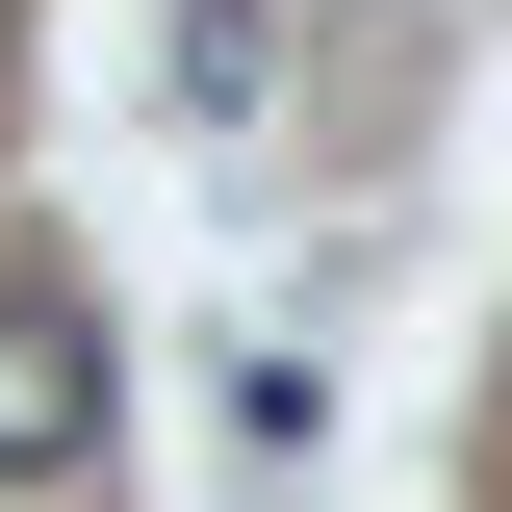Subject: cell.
Returning <instances> with one entry per match:
<instances>
[{"mask_svg":"<svg viewBox=\"0 0 512 512\" xmlns=\"http://www.w3.org/2000/svg\"><path fill=\"white\" fill-rule=\"evenodd\" d=\"M256 52H282V26H256V0H180V103H205V128L256 103Z\"/></svg>","mask_w":512,"mask_h":512,"instance_id":"2","label":"cell"},{"mask_svg":"<svg viewBox=\"0 0 512 512\" xmlns=\"http://www.w3.org/2000/svg\"><path fill=\"white\" fill-rule=\"evenodd\" d=\"M77 461H103V308L26 282L0 308V487H77Z\"/></svg>","mask_w":512,"mask_h":512,"instance_id":"1","label":"cell"}]
</instances>
